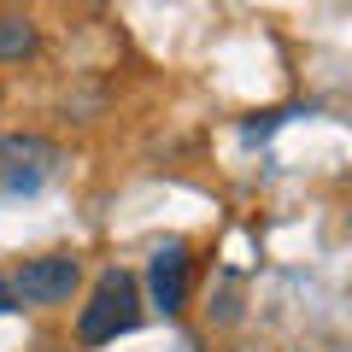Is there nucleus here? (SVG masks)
Listing matches in <instances>:
<instances>
[{
  "instance_id": "obj_6",
  "label": "nucleus",
  "mask_w": 352,
  "mask_h": 352,
  "mask_svg": "<svg viewBox=\"0 0 352 352\" xmlns=\"http://www.w3.org/2000/svg\"><path fill=\"white\" fill-rule=\"evenodd\" d=\"M0 311H18V294H12V282H0Z\"/></svg>"
},
{
  "instance_id": "obj_3",
  "label": "nucleus",
  "mask_w": 352,
  "mask_h": 352,
  "mask_svg": "<svg viewBox=\"0 0 352 352\" xmlns=\"http://www.w3.org/2000/svg\"><path fill=\"white\" fill-rule=\"evenodd\" d=\"M82 282V264L71 252H47V258H30L24 270L12 276V294L18 305H65Z\"/></svg>"
},
{
  "instance_id": "obj_2",
  "label": "nucleus",
  "mask_w": 352,
  "mask_h": 352,
  "mask_svg": "<svg viewBox=\"0 0 352 352\" xmlns=\"http://www.w3.org/2000/svg\"><path fill=\"white\" fill-rule=\"evenodd\" d=\"M59 170V147L47 135H0V200H24Z\"/></svg>"
},
{
  "instance_id": "obj_5",
  "label": "nucleus",
  "mask_w": 352,
  "mask_h": 352,
  "mask_svg": "<svg viewBox=\"0 0 352 352\" xmlns=\"http://www.w3.org/2000/svg\"><path fill=\"white\" fill-rule=\"evenodd\" d=\"M36 47H41V36H36V24H30L24 12H0V65L30 59Z\"/></svg>"
},
{
  "instance_id": "obj_1",
  "label": "nucleus",
  "mask_w": 352,
  "mask_h": 352,
  "mask_svg": "<svg viewBox=\"0 0 352 352\" xmlns=\"http://www.w3.org/2000/svg\"><path fill=\"white\" fill-rule=\"evenodd\" d=\"M135 323H141L135 276L112 264V270H100V282H94V294H88L82 317H76V340H82V346H106V340L129 335Z\"/></svg>"
},
{
  "instance_id": "obj_4",
  "label": "nucleus",
  "mask_w": 352,
  "mask_h": 352,
  "mask_svg": "<svg viewBox=\"0 0 352 352\" xmlns=\"http://www.w3.org/2000/svg\"><path fill=\"white\" fill-rule=\"evenodd\" d=\"M147 288H153V305L159 311H182L188 305V247L182 241H164L147 264Z\"/></svg>"
}]
</instances>
